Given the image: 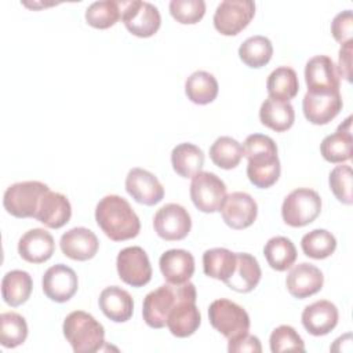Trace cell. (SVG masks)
Instances as JSON below:
<instances>
[{"label":"cell","mask_w":353,"mask_h":353,"mask_svg":"<svg viewBox=\"0 0 353 353\" xmlns=\"http://www.w3.org/2000/svg\"><path fill=\"white\" fill-rule=\"evenodd\" d=\"M255 15V3L251 0H223L214 14V26L223 36L239 34Z\"/></svg>","instance_id":"10"},{"label":"cell","mask_w":353,"mask_h":353,"mask_svg":"<svg viewBox=\"0 0 353 353\" xmlns=\"http://www.w3.org/2000/svg\"><path fill=\"white\" fill-rule=\"evenodd\" d=\"M41 287L48 299L58 303L68 302L77 291V274L72 268L57 263L46 270L41 279Z\"/></svg>","instance_id":"14"},{"label":"cell","mask_w":353,"mask_h":353,"mask_svg":"<svg viewBox=\"0 0 353 353\" xmlns=\"http://www.w3.org/2000/svg\"><path fill=\"white\" fill-rule=\"evenodd\" d=\"M172 18L182 25L197 23L205 14V3L203 0H172L170 3Z\"/></svg>","instance_id":"40"},{"label":"cell","mask_w":353,"mask_h":353,"mask_svg":"<svg viewBox=\"0 0 353 353\" xmlns=\"http://www.w3.org/2000/svg\"><path fill=\"white\" fill-rule=\"evenodd\" d=\"M273 55L272 41L261 34L251 36L239 47L240 59L252 69H259L269 63Z\"/></svg>","instance_id":"35"},{"label":"cell","mask_w":353,"mask_h":353,"mask_svg":"<svg viewBox=\"0 0 353 353\" xmlns=\"http://www.w3.org/2000/svg\"><path fill=\"white\" fill-rule=\"evenodd\" d=\"M339 74L336 65L327 55H316L306 62L305 81L309 92L339 91Z\"/></svg>","instance_id":"16"},{"label":"cell","mask_w":353,"mask_h":353,"mask_svg":"<svg viewBox=\"0 0 353 353\" xmlns=\"http://www.w3.org/2000/svg\"><path fill=\"white\" fill-rule=\"evenodd\" d=\"M196 287L188 281L181 284L179 296L168 313L167 327L176 338H186L193 335L201 323V314L196 306Z\"/></svg>","instance_id":"4"},{"label":"cell","mask_w":353,"mask_h":353,"mask_svg":"<svg viewBox=\"0 0 353 353\" xmlns=\"http://www.w3.org/2000/svg\"><path fill=\"white\" fill-rule=\"evenodd\" d=\"M330 189L334 196L343 204L350 205L353 203L352 199V167L347 164L336 165L330 172Z\"/></svg>","instance_id":"42"},{"label":"cell","mask_w":353,"mask_h":353,"mask_svg":"<svg viewBox=\"0 0 353 353\" xmlns=\"http://www.w3.org/2000/svg\"><path fill=\"white\" fill-rule=\"evenodd\" d=\"M343 102L339 91L335 92H309L306 91L302 109L307 121L316 125L328 124L342 110Z\"/></svg>","instance_id":"15"},{"label":"cell","mask_w":353,"mask_h":353,"mask_svg":"<svg viewBox=\"0 0 353 353\" xmlns=\"http://www.w3.org/2000/svg\"><path fill=\"white\" fill-rule=\"evenodd\" d=\"M208 319L211 325L221 332L228 341H234L250 330V316L237 303L229 299H216L208 307Z\"/></svg>","instance_id":"5"},{"label":"cell","mask_w":353,"mask_h":353,"mask_svg":"<svg viewBox=\"0 0 353 353\" xmlns=\"http://www.w3.org/2000/svg\"><path fill=\"white\" fill-rule=\"evenodd\" d=\"M228 350L230 353H244V352H250V353H261L262 352V346H261V341L250 334H245L244 336L234 339V341H229L228 342Z\"/></svg>","instance_id":"44"},{"label":"cell","mask_w":353,"mask_h":353,"mask_svg":"<svg viewBox=\"0 0 353 353\" xmlns=\"http://www.w3.org/2000/svg\"><path fill=\"white\" fill-rule=\"evenodd\" d=\"M301 247L306 256L313 259H325L334 254L336 248V239L325 229H314L302 237Z\"/></svg>","instance_id":"37"},{"label":"cell","mask_w":353,"mask_h":353,"mask_svg":"<svg viewBox=\"0 0 353 353\" xmlns=\"http://www.w3.org/2000/svg\"><path fill=\"white\" fill-rule=\"evenodd\" d=\"M263 255L272 269L284 272L294 265L296 259V248L290 239L284 236H276L269 239L265 244Z\"/></svg>","instance_id":"34"},{"label":"cell","mask_w":353,"mask_h":353,"mask_svg":"<svg viewBox=\"0 0 353 353\" xmlns=\"http://www.w3.org/2000/svg\"><path fill=\"white\" fill-rule=\"evenodd\" d=\"M259 120L265 127L276 132H283L292 127L295 121V112L290 102L277 101L269 97L261 105Z\"/></svg>","instance_id":"28"},{"label":"cell","mask_w":353,"mask_h":353,"mask_svg":"<svg viewBox=\"0 0 353 353\" xmlns=\"http://www.w3.org/2000/svg\"><path fill=\"white\" fill-rule=\"evenodd\" d=\"M59 247L65 256L73 261H88L95 256L99 241L95 233L87 228H73L61 236Z\"/></svg>","instance_id":"20"},{"label":"cell","mask_w":353,"mask_h":353,"mask_svg":"<svg viewBox=\"0 0 353 353\" xmlns=\"http://www.w3.org/2000/svg\"><path fill=\"white\" fill-rule=\"evenodd\" d=\"M62 331L76 353H94L105 345L103 325L83 310L69 313L63 320Z\"/></svg>","instance_id":"3"},{"label":"cell","mask_w":353,"mask_h":353,"mask_svg":"<svg viewBox=\"0 0 353 353\" xmlns=\"http://www.w3.org/2000/svg\"><path fill=\"white\" fill-rule=\"evenodd\" d=\"M243 157V145L232 137H219L210 148L211 161L222 170L236 168Z\"/></svg>","instance_id":"36"},{"label":"cell","mask_w":353,"mask_h":353,"mask_svg":"<svg viewBox=\"0 0 353 353\" xmlns=\"http://www.w3.org/2000/svg\"><path fill=\"white\" fill-rule=\"evenodd\" d=\"M121 21L137 37H150L160 29L161 17L156 6L148 1H121Z\"/></svg>","instance_id":"9"},{"label":"cell","mask_w":353,"mask_h":353,"mask_svg":"<svg viewBox=\"0 0 353 353\" xmlns=\"http://www.w3.org/2000/svg\"><path fill=\"white\" fill-rule=\"evenodd\" d=\"M153 228L157 236L163 240L178 241L189 234L192 219L185 207L175 203H168L154 214Z\"/></svg>","instance_id":"13"},{"label":"cell","mask_w":353,"mask_h":353,"mask_svg":"<svg viewBox=\"0 0 353 353\" xmlns=\"http://www.w3.org/2000/svg\"><path fill=\"white\" fill-rule=\"evenodd\" d=\"M171 164L179 176L193 178L204 165V153L199 146L183 142L172 149Z\"/></svg>","instance_id":"29"},{"label":"cell","mask_w":353,"mask_h":353,"mask_svg":"<svg viewBox=\"0 0 353 353\" xmlns=\"http://www.w3.org/2000/svg\"><path fill=\"white\" fill-rule=\"evenodd\" d=\"M99 307L109 320L124 323L132 316L134 301L128 291L117 285H110L102 290L99 295Z\"/></svg>","instance_id":"26"},{"label":"cell","mask_w":353,"mask_h":353,"mask_svg":"<svg viewBox=\"0 0 353 353\" xmlns=\"http://www.w3.org/2000/svg\"><path fill=\"white\" fill-rule=\"evenodd\" d=\"M181 292V284H163L150 291L142 305V316L145 323L152 328H163L167 325V317L175 305Z\"/></svg>","instance_id":"11"},{"label":"cell","mask_w":353,"mask_h":353,"mask_svg":"<svg viewBox=\"0 0 353 353\" xmlns=\"http://www.w3.org/2000/svg\"><path fill=\"white\" fill-rule=\"evenodd\" d=\"M225 223L236 230L251 226L258 215V204L245 192H233L226 196L221 208Z\"/></svg>","instance_id":"17"},{"label":"cell","mask_w":353,"mask_h":353,"mask_svg":"<svg viewBox=\"0 0 353 353\" xmlns=\"http://www.w3.org/2000/svg\"><path fill=\"white\" fill-rule=\"evenodd\" d=\"M266 88L270 98L290 102L299 91L298 76L292 68L279 66L269 74Z\"/></svg>","instance_id":"33"},{"label":"cell","mask_w":353,"mask_h":353,"mask_svg":"<svg viewBox=\"0 0 353 353\" xmlns=\"http://www.w3.org/2000/svg\"><path fill=\"white\" fill-rule=\"evenodd\" d=\"M121 18V1H95L85 10V21L95 29H108Z\"/></svg>","instance_id":"39"},{"label":"cell","mask_w":353,"mask_h":353,"mask_svg":"<svg viewBox=\"0 0 353 353\" xmlns=\"http://www.w3.org/2000/svg\"><path fill=\"white\" fill-rule=\"evenodd\" d=\"M338 309L327 301H316L307 305L302 312V325L305 330L314 336H323L330 334L338 324Z\"/></svg>","instance_id":"21"},{"label":"cell","mask_w":353,"mask_h":353,"mask_svg":"<svg viewBox=\"0 0 353 353\" xmlns=\"http://www.w3.org/2000/svg\"><path fill=\"white\" fill-rule=\"evenodd\" d=\"M237 256L226 248H211L203 254V270L205 276L228 281L236 269Z\"/></svg>","instance_id":"31"},{"label":"cell","mask_w":353,"mask_h":353,"mask_svg":"<svg viewBox=\"0 0 353 353\" xmlns=\"http://www.w3.org/2000/svg\"><path fill=\"white\" fill-rule=\"evenodd\" d=\"M127 193L139 204L154 205L164 197V188L154 174L143 168H131L125 178Z\"/></svg>","instance_id":"18"},{"label":"cell","mask_w":353,"mask_h":353,"mask_svg":"<svg viewBox=\"0 0 353 353\" xmlns=\"http://www.w3.org/2000/svg\"><path fill=\"white\" fill-rule=\"evenodd\" d=\"M270 350L272 353H280L287 350L305 352V343L298 332L291 325H279L270 334Z\"/></svg>","instance_id":"41"},{"label":"cell","mask_w":353,"mask_h":353,"mask_svg":"<svg viewBox=\"0 0 353 353\" xmlns=\"http://www.w3.org/2000/svg\"><path fill=\"white\" fill-rule=\"evenodd\" d=\"M26 320L15 312H4L0 314V341L7 349L17 347L26 341Z\"/></svg>","instance_id":"38"},{"label":"cell","mask_w":353,"mask_h":353,"mask_svg":"<svg viewBox=\"0 0 353 353\" xmlns=\"http://www.w3.org/2000/svg\"><path fill=\"white\" fill-rule=\"evenodd\" d=\"M116 268L121 281L131 287H143L152 279L149 256L138 245L123 248L117 255Z\"/></svg>","instance_id":"12"},{"label":"cell","mask_w":353,"mask_h":353,"mask_svg":"<svg viewBox=\"0 0 353 353\" xmlns=\"http://www.w3.org/2000/svg\"><path fill=\"white\" fill-rule=\"evenodd\" d=\"M33 288L32 277L25 270H11L6 273L1 281V295L7 305L17 307L25 303Z\"/></svg>","instance_id":"30"},{"label":"cell","mask_w":353,"mask_h":353,"mask_svg":"<svg viewBox=\"0 0 353 353\" xmlns=\"http://www.w3.org/2000/svg\"><path fill=\"white\" fill-rule=\"evenodd\" d=\"M50 188L39 181L17 182L7 188L3 205L15 218H34L43 194Z\"/></svg>","instance_id":"6"},{"label":"cell","mask_w":353,"mask_h":353,"mask_svg":"<svg viewBox=\"0 0 353 353\" xmlns=\"http://www.w3.org/2000/svg\"><path fill=\"white\" fill-rule=\"evenodd\" d=\"M352 52H353V40L346 41L341 46L338 55V74L346 81H352Z\"/></svg>","instance_id":"45"},{"label":"cell","mask_w":353,"mask_h":353,"mask_svg":"<svg viewBox=\"0 0 353 353\" xmlns=\"http://www.w3.org/2000/svg\"><path fill=\"white\" fill-rule=\"evenodd\" d=\"M352 116H349L342 124H339L334 134L321 141L320 152L330 163H343L352 157Z\"/></svg>","instance_id":"25"},{"label":"cell","mask_w":353,"mask_h":353,"mask_svg":"<svg viewBox=\"0 0 353 353\" xmlns=\"http://www.w3.org/2000/svg\"><path fill=\"white\" fill-rule=\"evenodd\" d=\"M72 216V207L66 196L58 192L47 190L39 204L34 219L50 229H59L65 226Z\"/></svg>","instance_id":"23"},{"label":"cell","mask_w":353,"mask_h":353,"mask_svg":"<svg viewBox=\"0 0 353 353\" xmlns=\"http://www.w3.org/2000/svg\"><path fill=\"white\" fill-rule=\"evenodd\" d=\"M218 90L216 79L204 70L193 72L185 81V94L196 105L211 103L216 98Z\"/></svg>","instance_id":"32"},{"label":"cell","mask_w":353,"mask_h":353,"mask_svg":"<svg viewBox=\"0 0 353 353\" xmlns=\"http://www.w3.org/2000/svg\"><path fill=\"white\" fill-rule=\"evenodd\" d=\"M237 262L232 277L225 284L236 292H251L259 283L262 272L255 256L247 252H236Z\"/></svg>","instance_id":"27"},{"label":"cell","mask_w":353,"mask_h":353,"mask_svg":"<svg viewBox=\"0 0 353 353\" xmlns=\"http://www.w3.org/2000/svg\"><path fill=\"white\" fill-rule=\"evenodd\" d=\"M54 251V237L41 228L28 230L18 241V254L29 263H43L52 256Z\"/></svg>","instance_id":"22"},{"label":"cell","mask_w":353,"mask_h":353,"mask_svg":"<svg viewBox=\"0 0 353 353\" xmlns=\"http://www.w3.org/2000/svg\"><path fill=\"white\" fill-rule=\"evenodd\" d=\"M324 276L319 268L312 263L302 262L295 265L285 279L288 292L298 299L309 298L323 288Z\"/></svg>","instance_id":"19"},{"label":"cell","mask_w":353,"mask_h":353,"mask_svg":"<svg viewBox=\"0 0 353 353\" xmlns=\"http://www.w3.org/2000/svg\"><path fill=\"white\" fill-rule=\"evenodd\" d=\"M331 33L334 39L342 44H345L352 39L353 33V14L350 10H345L339 12L331 22Z\"/></svg>","instance_id":"43"},{"label":"cell","mask_w":353,"mask_h":353,"mask_svg":"<svg viewBox=\"0 0 353 353\" xmlns=\"http://www.w3.org/2000/svg\"><path fill=\"white\" fill-rule=\"evenodd\" d=\"M321 212V199L319 193L309 188L292 190L283 201V221L292 228H302L312 223Z\"/></svg>","instance_id":"7"},{"label":"cell","mask_w":353,"mask_h":353,"mask_svg":"<svg viewBox=\"0 0 353 353\" xmlns=\"http://www.w3.org/2000/svg\"><path fill=\"white\" fill-rule=\"evenodd\" d=\"M95 221L113 241L134 239L141 230L138 215L130 203L117 194H109L99 200L95 208Z\"/></svg>","instance_id":"2"},{"label":"cell","mask_w":353,"mask_h":353,"mask_svg":"<svg viewBox=\"0 0 353 353\" xmlns=\"http://www.w3.org/2000/svg\"><path fill=\"white\" fill-rule=\"evenodd\" d=\"M226 196V185L216 174L200 171L192 178L190 199L201 212L212 214L221 211Z\"/></svg>","instance_id":"8"},{"label":"cell","mask_w":353,"mask_h":353,"mask_svg":"<svg viewBox=\"0 0 353 353\" xmlns=\"http://www.w3.org/2000/svg\"><path fill=\"white\" fill-rule=\"evenodd\" d=\"M163 277L170 284L188 283L194 273V258L186 250H168L159 261Z\"/></svg>","instance_id":"24"},{"label":"cell","mask_w":353,"mask_h":353,"mask_svg":"<svg viewBox=\"0 0 353 353\" xmlns=\"http://www.w3.org/2000/svg\"><path fill=\"white\" fill-rule=\"evenodd\" d=\"M243 148L248 160L247 176L250 182L259 189L273 186L281 171L274 141L263 134H251L245 138Z\"/></svg>","instance_id":"1"}]
</instances>
